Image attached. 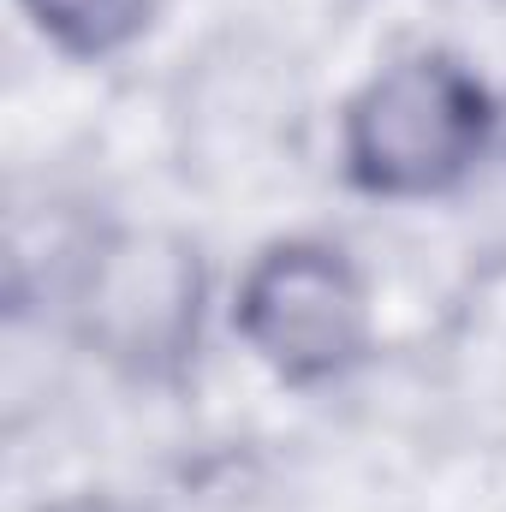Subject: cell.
<instances>
[{
  "label": "cell",
  "instance_id": "6da1fadb",
  "mask_svg": "<svg viewBox=\"0 0 506 512\" xmlns=\"http://www.w3.org/2000/svg\"><path fill=\"white\" fill-rule=\"evenodd\" d=\"M483 143L489 96L465 66L441 54H411L376 72L346 114V167L381 197H429L465 185L489 155Z\"/></svg>",
  "mask_w": 506,
  "mask_h": 512
},
{
  "label": "cell",
  "instance_id": "7a4b0ae2",
  "mask_svg": "<svg viewBox=\"0 0 506 512\" xmlns=\"http://www.w3.org/2000/svg\"><path fill=\"white\" fill-rule=\"evenodd\" d=\"M203 316V262L179 233L126 227L84 262L78 334L131 376H167L185 364Z\"/></svg>",
  "mask_w": 506,
  "mask_h": 512
},
{
  "label": "cell",
  "instance_id": "3957f363",
  "mask_svg": "<svg viewBox=\"0 0 506 512\" xmlns=\"http://www.w3.org/2000/svg\"><path fill=\"white\" fill-rule=\"evenodd\" d=\"M239 334L286 382H328L364 352V280L328 245H274L239 286Z\"/></svg>",
  "mask_w": 506,
  "mask_h": 512
},
{
  "label": "cell",
  "instance_id": "277c9868",
  "mask_svg": "<svg viewBox=\"0 0 506 512\" xmlns=\"http://www.w3.org/2000/svg\"><path fill=\"white\" fill-rule=\"evenodd\" d=\"M24 12L72 54H108L143 24V0H24Z\"/></svg>",
  "mask_w": 506,
  "mask_h": 512
},
{
  "label": "cell",
  "instance_id": "5b68a950",
  "mask_svg": "<svg viewBox=\"0 0 506 512\" xmlns=\"http://www.w3.org/2000/svg\"><path fill=\"white\" fill-rule=\"evenodd\" d=\"M465 251L477 274H506V149L483 155L465 179Z\"/></svg>",
  "mask_w": 506,
  "mask_h": 512
}]
</instances>
